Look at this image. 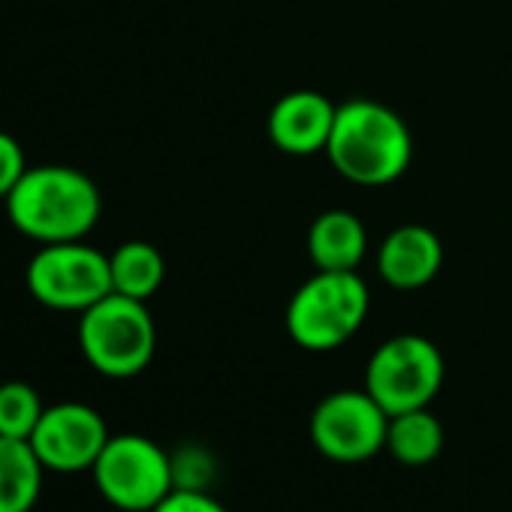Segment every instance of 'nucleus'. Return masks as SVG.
<instances>
[{
	"label": "nucleus",
	"instance_id": "nucleus-1",
	"mask_svg": "<svg viewBox=\"0 0 512 512\" xmlns=\"http://www.w3.org/2000/svg\"><path fill=\"white\" fill-rule=\"evenodd\" d=\"M326 154L347 181L383 187L407 172L413 160V136L389 106L353 97L338 106Z\"/></svg>",
	"mask_w": 512,
	"mask_h": 512
},
{
	"label": "nucleus",
	"instance_id": "nucleus-2",
	"mask_svg": "<svg viewBox=\"0 0 512 512\" xmlns=\"http://www.w3.org/2000/svg\"><path fill=\"white\" fill-rule=\"evenodd\" d=\"M7 214L43 244L79 241L100 217L97 184L73 166H37L7 196Z\"/></svg>",
	"mask_w": 512,
	"mask_h": 512
},
{
	"label": "nucleus",
	"instance_id": "nucleus-3",
	"mask_svg": "<svg viewBox=\"0 0 512 512\" xmlns=\"http://www.w3.org/2000/svg\"><path fill=\"white\" fill-rule=\"evenodd\" d=\"M368 308L371 293L359 272H317L290 299L287 332L299 347L326 353L362 329Z\"/></svg>",
	"mask_w": 512,
	"mask_h": 512
},
{
	"label": "nucleus",
	"instance_id": "nucleus-4",
	"mask_svg": "<svg viewBox=\"0 0 512 512\" xmlns=\"http://www.w3.org/2000/svg\"><path fill=\"white\" fill-rule=\"evenodd\" d=\"M79 347L94 371L124 380L145 371L154 359L157 329L145 302L109 293L82 311Z\"/></svg>",
	"mask_w": 512,
	"mask_h": 512
},
{
	"label": "nucleus",
	"instance_id": "nucleus-5",
	"mask_svg": "<svg viewBox=\"0 0 512 512\" xmlns=\"http://www.w3.org/2000/svg\"><path fill=\"white\" fill-rule=\"evenodd\" d=\"M443 353L422 335H395L380 344L365 368L368 395L389 413L428 407L443 386Z\"/></svg>",
	"mask_w": 512,
	"mask_h": 512
},
{
	"label": "nucleus",
	"instance_id": "nucleus-6",
	"mask_svg": "<svg viewBox=\"0 0 512 512\" xmlns=\"http://www.w3.org/2000/svg\"><path fill=\"white\" fill-rule=\"evenodd\" d=\"M91 470L106 503L124 512H151L175 488L169 455L142 434L109 437Z\"/></svg>",
	"mask_w": 512,
	"mask_h": 512
},
{
	"label": "nucleus",
	"instance_id": "nucleus-7",
	"mask_svg": "<svg viewBox=\"0 0 512 512\" xmlns=\"http://www.w3.org/2000/svg\"><path fill=\"white\" fill-rule=\"evenodd\" d=\"M28 290L46 308L82 314L115 293L112 263L106 253L82 241L43 244L28 263Z\"/></svg>",
	"mask_w": 512,
	"mask_h": 512
},
{
	"label": "nucleus",
	"instance_id": "nucleus-8",
	"mask_svg": "<svg viewBox=\"0 0 512 512\" xmlns=\"http://www.w3.org/2000/svg\"><path fill=\"white\" fill-rule=\"evenodd\" d=\"M389 413L368 389H341L326 395L311 413V440L320 455L338 464H359L386 449Z\"/></svg>",
	"mask_w": 512,
	"mask_h": 512
},
{
	"label": "nucleus",
	"instance_id": "nucleus-9",
	"mask_svg": "<svg viewBox=\"0 0 512 512\" xmlns=\"http://www.w3.org/2000/svg\"><path fill=\"white\" fill-rule=\"evenodd\" d=\"M28 443L46 470L79 473L94 467L103 446L109 443V431L94 407L79 401H64L46 407Z\"/></svg>",
	"mask_w": 512,
	"mask_h": 512
},
{
	"label": "nucleus",
	"instance_id": "nucleus-10",
	"mask_svg": "<svg viewBox=\"0 0 512 512\" xmlns=\"http://www.w3.org/2000/svg\"><path fill=\"white\" fill-rule=\"evenodd\" d=\"M338 106L317 91H293L284 94L269 112V136L272 142L293 157H311L326 151Z\"/></svg>",
	"mask_w": 512,
	"mask_h": 512
},
{
	"label": "nucleus",
	"instance_id": "nucleus-11",
	"mask_svg": "<svg viewBox=\"0 0 512 512\" xmlns=\"http://www.w3.org/2000/svg\"><path fill=\"white\" fill-rule=\"evenodd\" d=\"M443 266V244L434 229L407 223L386 235L377 250V272L395 290H419L437 278Z\"/></svg>",
	"mask_w": 512,
	"mask_h": 512
},
{
	"label": "nucleus",
	"instance_id": "nucleus-12",
	"mask_svg": "<svg viewBox=\"0 0 512 512\" xmlns=\"http://www.w3.org/2000/svg\"><path fill=\"white\" fill-rule=\"evenodd\" d=\"M365 250L368 229L353 211H323L308 229V253L320 272H356Z\"/></svg>",
	"mask_w": 512,
	"mask_h": 512
},
{
	"label": "nucleus",
	"instance_id": "nucleus-13",
	"mask_svg": "<svg viewBox=\"0 0 512 512\" xmlns=\"http://www.w3.org/2000/svg\"><path fill=\"white\" fill-rule=\"evenodd\" d=\"M43 470L28 440L0 434V512H31L43 491Z\"/></svg>",
	"mask_w": 512,
	"mask_h": 512
},
{
	"label": "nucleus",
	"instance_id": "nucleus-14",
	"mask_svg": "<svg viewBox=\"0 0 512 512\" xmlns=\"http://www.w3.org/2000/svg\"><path fill=\"white\" fill-rule=\"evenodd\" d=\"M386 449L407 467H422L434 461L443 449V425L428 407L404 410L389 416Z\"/></svg>",
	"mask_w": 512,
	"mask_h": 512
},
{
	"label": "nucleus",
	"instance_id": "nucleus-15",
	"mask_svg": "<svg viewBox=\"0 0 512 512\" xmlns=\"http://www.w3.org/2000/svg\"><path fill=\"white\" fill-rule=\"evenodd\" d=\"M109 263H112V290L139 302H148L160 290L166 275L160 250L148 241L121 244L109 256Z\"/></svg>",
	"mask_w": 512,
	"mask_h": 512
},
{
	"label": "nucleus",
	"instance_id": "nucleus-16",
	"mask_svg": "<svg viewBox=\"0 0 512 512\" xmlns=\"http://www.w3.org/2000/svg\"><path fill=\"white\" fill-rule=\"evenodd\" d=\"M43 413H46V404L34 386L22 380L0 386V434L4 437L31 440Z\"/></svg>",
	"mask_w": 512,
	"mask_h": 512
},
{
	"label": "nucleus",
	"instance_id": "nucleus-17",
	"mask_svg": "<svg viewBox=\"0 0 512 512\" xmlns=\"http://www.w3.org/2000/svg\"><path fill=\"white\" fill-rule=\"evenodd\" d=\"M28 172L25 166V154H22V145L0 130V199H7L10 190L22 181V175Z\"/></svg>",
	"mask_w": 512,
	"mask_h": 512
},
{
	"label": "nucleus",
	"instance_id": "nucleus-18",
	"mask_svg": "<svg viewBox=\"0 0 512 512\" xmlns=\"http://www.w3.org/2000/svg\"><path fill=\"white\" fill-rule=\"evenodd\" d=\"M151 512H226L214 497L196 488H172Z\"/></svg>",
	"mask_w": 512,
	"mask_h": 512
}]
</instances>
